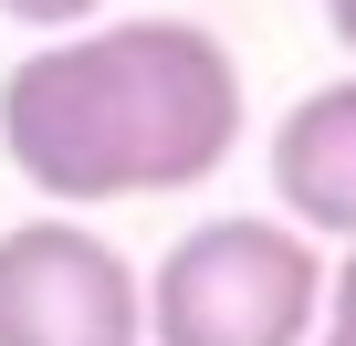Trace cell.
<instances>
[{
	"label": "cell",
	"instance_id": "obj_5",
	"mask_svg": "<svg viewBox=\"0 0 356 346\" xmlns=\"http://www.w3.org/2000/svg\"><path fill=\"white\" fill-rule=\"evenodd\" d=\"M0 22H22V32H84V22H105V0H0Z\"/></svg>",
	"mask_w": 356,
	"mask_h": 346
},
{
	"label": "cell",
	"instance_id": "obj_3",
	"mask_svg": "<svg viewBox=\"0 0 356 346\" xmlns=\"http://www.w3.org/2000/svg\"><path fill=\"white\" fill-rule=\"evenodd\" d=\"M0 346H147V273L74 210L0 231Z\"/></svg>",
	"mask_w": 356,
	"mask_h": 346
},
{
	"label": "cell",
	"instance_id": "obj_8",
	"mask_svg": "<svg viewBox=\"0 0 356 346\" xmlns=\"http://www.w3.org/2000/svg\"><path fill=\"white\" fill-rule=\"evenodd\" d=\"M314 346H356V325H346V315H325V325H314Z\"/></svg>",
	"mask_w": 356,
	"mask_h": 346
},
{
	"label": "cell",
	"instance_id": "obj_2",
	"mask_svg": "<svg viewBox=\"0 0 356 346\" xmlns=\"http://www.w3.org/2000/svg\"><path fill=\"white\" fill-rule=\"evenodd\" d=\"M325 242L283 210L189 221L147 273V346H314Z\"/></svg>",
	"mask_w": 356,
	"mask_h": 346
},
{
	"label": "cell",
	"instance_id": "obj_7",
	"mask_svg": "<svg viewBox=\"0 0 356 346\" xmlns=\"http://www.w3.org/2000/svg\"><path fill=\"white\" fill-rule=\"evenodd\" d=\"M325 22H335V42L356 53V0H325Z\"/></svg>",
	"mask_w": 356,
	"mask_h": 346
},
{
	"label": "cell",
	"instance_id": "obj_1",
	"mask_svg": "<svg viewBox=\"0 0 356 346\" xmlns=\"http://www.w3.org/2000/svg\"><path fill=\"white\" fill-rule=\"evenodd\" d=\"M241 63L200 22H84L0 74V157L53 210L210 189L241 147Z\"/></svg>",
	"mask_w": 356,
	"mask_h": 346
},
{
	"label": "cell",
	"instance_id": "obj_6",
	"mask_svg": "<svg viewBox=\"0 0 356 346\" xmlns=\"http://www.w3.org/2000/svg\"><path fill=\"white\" fill-rule=\"evenodd\" d=\"M335 252H346V262L325 273V315H346V325H356V242H335Z\"/></svg>",
	"mask_w": 356,
	"mask_h": 346
},
{
	"label": "cell",
	"instance_id": "obj_4",
	"mask_svg": "<svg viewBox=\"0 0 356 346\" xmlns=\"http://www.w3.org/2000/svg\"><path fill=\"white\" fill-rule=\"evenodd\" d=\"M262 168H273V210L293 231L356 242V74L293 95L283 126H273V147H262Z\"/></svg>",
	"mask_w": 356,
	"mask_h": 346
}]
</instances>
